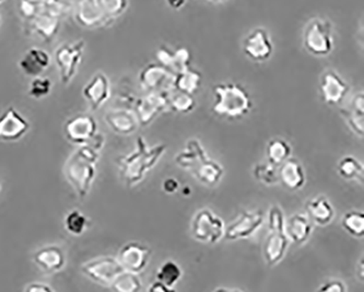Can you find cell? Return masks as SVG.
<instances>
[{
	"label": "cell",
	"instance_id": "1",
	"mask_svg": "<svg viewBox=\"0 0 364 292\" xmlns=\"http://www.w3.org/2000/svg\"><path fill=\"white\" fill-rule=\"evenodd\" d=\"M136 144L137 147L135 151L117 159L119 175L127 188H134L139 184L148 172L158 164L168 149L166 144L148 147L144 137H138Z\"/></svg>",
	"mask_w": 364,
	"mask_h": 292
},
{
	"label": "cell",
	"instance_id": "2",
	"mask_svg": "<svg viewBox=\"0 0 364 292\" xmlns=\"http://www.w3.org/2000/svg\"><path fill=\"white\" fill-rule=\"evenodd\" d=\"M176 162L191 172L198 182L207 186H215L220 182L225 170L215 160L210 159L198 139H189L184 150L176 157Z\"/></svg>",
	"mask_w": 364,
	"mask_h": 292
},
{
	"label": "cell",
	"instance_id": "3",
	"mask_svg": "<svg viewBox=\"0 0 364 292\" xmlns=\"http://www.w3.org/2000/svg\"><path fill=\"white\" fill-rule=\"evenodd\" d=\"M99 151L89 145L80 146L65 166V175L80 200L87 198L97 175Z\"/></svg>",
	"mask_w": 364,
	"mask_h": 292
},
{
	"label": "cell",
	"instance_id": "4",
	"mask_svg": "<svg viewBox=\"0 0 364 292\" xmlns=\"http://www.w3.org/2000/svg\"><path fill=\"white\" fill-rule=\"evenodd\" d=\"M215 102L213 111L225 119H240L249 114L252 100L249 92L239 83H219L213 89Z\"/></svg>",
	"mask_w": 364,
	"mask_h": 292
},
{
	"label": "cell",
	"instance_id": "5",
	"mask_svg": "<svg viewBox=\"0 0 364 292\" xmlns=\"http://www.w3.org/2000/svg\"><path fill=\"white\" fill-rule=\"evenodd\" d=\"M69 9L70 6L67 3L58 6L34 5L33 16L26 20L28 33L36 34L46 42H50L60 31L63 16Z\"/></svg>",
	"mask_w": 364,
	"mask_h": 292
},
{
	"label": "cell",
	"instance_id": "6",
	"mask_svg": "<svg viewBox=\"0 0 364 292\" xmlns=\"http://www.w3.org/2000/svg\"><path fill=\"white\" fill-rule=\"evenodd\" d=\"M303 45L314 56H327L333 48V26L326 19L311 20L305 26Z\"/></svg>",
	"mask_w": 364,
	"mask_h": 292
},
{
	"label": "cell",
	"instance_id": "7",
	"mask_svg": "<svg viewBox=\"0 0 364 292\" xmlns=\"http://www.w3.org/2000/svg\"><path fill=\"white\" fill-rule=\"evenodd\" d=\"M225 225L220 217L210 210H200L195 215L191 225L192 235L199 242L215 244L225 237Z\"/></svg>",
	"mask_w": 364,
	"mask_h": 292
},
{
	"label": "cell",
	"instance_id": "8",
	"mask_svg": "<svg viewBox=\"0 0 364 292\" xmlns=\"http://www.w3.org/2000/svg\"><path fill=\"white\" fill-rule=\"evenodd\" d=\"M85 48V42L83 40H77L75 43H65L57 48L55 52V62L58 67L63 85H68L76 76L82 60Z\"/></svg>",
	"mask_w": 364,
	"mask_h": 292
},
{
	"label": "cell",
	"instance_id": "9",
	"mask_svg": "<svg viewBox=\"0 0 364 292\" xmlns=\"http://www.w3.org/2000/svg\"><path fill=\"white\" fill-rule=\"evenodd\" d=\"M168 109V90L152 91L140 97L135 105V115L138 124L148 126L158 115Z\"/></svg>",
	"mask_w": 364,
	"mask_h": 292
},
{
	"label": "cell",
	"instance_id": "10",
	"mask_svg": "<svg viewBox=\"0 0 364 292\" xmlns=\"http://www.w3.org/2000/svg\"><path fill=\"white\" fill-rule=\"evenodd\" d=\"M264 220H265V217L262 210H255V212L244 210L237 217V220L225 227L223 238L227 239L228 241L243 240V239L250 238L262 228Z\"/></svg>",
	"mask_w": 364,
	"mask_h": 292
},
{
	"label": "cell",
	"instance_id": "11",
	"mask_svg": "<svg viewBox=\"0 0 364 292\" xmlns=\"http://www.w3.org/2000/svg\"><path fill=\"white\" fill-rule=\"evenodd\" d=\"M81 271L95 283L111 286L116 276L124 271V267L115 257L105 256L85 263Z\"/></svg>",
	"mask_w": 364,
	"mask_h": 292
},
{
	"label": "cell",
	"instance_id": "12",
	"mask_svg": "<svg viewBox=\"0 0 364 292\" xmlns=\"http://www.w3.org/2000/svg\"><path fill=\"white\" fill-rule=\"evenodd\" d=\"M97 133V123L95 117L89 114L76 115L66 121L64 134L67 141L76 145L88 144Z\"/></svg>",
	"mask_w": 364,
	"mask_h": 292
},
{
	"label": "cell",
	"instance_id": "13",
	"mask_svg": "<svg viewBox=\"0 0 364 292\" xmlns=\"http://www.w3.org/2000/svg\"><path fill=\"white\" fill-rule=\"evenodd\" d=\"M244 54L254 62H265L269 60L274 52V45L263 28L253 30L243 40Z\"/></svg>",
	"mask_w": 364,
	"mask_h": 292
},
{
	"label": "cell",
	"instance_id": "14",
	"mask_svg": "<svg viewBox=\"0 0 364 292\" xmlns=\"http://www.w3.org/2000/svg\"><path fill=\"white\" fill-rule=\"evenodd\" d=\"M151 257V249L139 242H129L119 253V263L125 271L139 274L147 267Z\"/></svg>",
	"mask_w": 364,
	"mask_h": 292
},
{
	"label": "cell",
	"instance_id": "15",
	"mask_svg": "<svg viewBox=\"0 0 364 292\" xmlns=\"http://www.w3.org/2000/svg\"><path fill=\"white\" fill-rule=\"evenodd\" d=\"M174 74L160 64H149L139 74L140 87L147 92L172 90Z\"/></svg>",
	"mask_w": 364,
	"mask_h": 292
},
{
	"label": "cell",
	"instance_id": "16",
	"mask_svg": "<svg viewBox=\"0 0 364 292\" xmlns=\"http://www.w3.org/2000/svg\"><path fill=\"white\" fill-rule=\"evenodd\" d=\"M30 129L28 121L14 107H9L0 115V141H19Z\"/></svg>",
	"mask_w": 364,
	"mask_h": 292
},
{
	"label": "cell",
	"instance_id": "17",
	"mask_svg": "<svg viewBox=\"0 0 364 292\" xmlns=\"http://www.w3.org/2000/svg\"><path fill=\"white\" fill-rule=\"evenodd\" d=\"M350 87L333 70H326L319 81V92L326 104L337 105L343 102Z\"/></svg>",
	"mask_w": 364,
	"mask_h": 292
},
{
	"label": "cell",
	"instance_id": "18",
	"mask_svg": "<svg viewBox=\"0 0 364 292\" xmlns=\"http://www.w3.org/2000/svg\"><path fill=\"white\" fill-rule=\"evenodd\" d=\"M73 12L77 23L87 29H95L109 22L100 10L97 0H74Z\"/></svg>",
	"mask_w": 364,
	"mask_h": 292
},
{
	"label": "cell",
	"instance_id": "19",
	"mask_svg": "<svg viewBox=\"0 0 364 292\" xmlns=\"http://www.w3.org/2000/svg\"><path fill=\"white\" fill-rule=\"evenodd\" d=\"M82 94L85 100L88 101L91 109L97 111L111 97V86H109V78L103 72H97L85 85L82 90Z\"/></svg>",
	"mask_w": 364,
	"mask_h": 292
},
{
	"label": "cell",
	"instance_id": "20",
	"mask_svg": "<svg viewBox=\"0 0 364 292\" xmlns=\"http://www.w3.org/2000/svg\"><path fill=\"white\" fill-rule=\"evenodd\" d=\"M279 166L278 170L279 183H282L287 190L294 192V190H301L306 183V174L299 160L289 158Z\"/></svg>",
	"mask_w": 364,
	"mask_h": 292
},
{
	"label": "cell",
	"instance_id": "21",
	"mask_svg": "<svg viewBox=\"0 0 364 292\" xmlns=\"http://www.w3.org/2000/svg\"><path fill=\"white\" fill-rule=\"evenodd\" d=\"M290 240L284 232L270 231L263 245V254L268 266H274L284 259Z\"/></svg>",
	"mask_w": 364,
	"mask_h": 292
},
{
	"label": "cell",
	"instance_id": "22",
	"mask_svg": "<svg viewBox=\"0 0 364 292\" xmlns=\"http://www.w3.org/2000/svg\"><path fill=\"white\" fill-rule=\"evenodd\" d=\"M33 261L42 271L53 274L64 269L66 257L60 247L48 245L38 249L34 254Z\"/></svg>",
	"mask_w": 364,
	"mask_h": 292
},
{
	"label": "cell",
	"instance_id": "23",
	"mask_svg": "<svg viewBox=\"0 0 364 292\" xmlns=\"http://www.w3.org/2000/svg\"><path fill=\"white\" fill-rule=\"evenodd\" d=\"M105 121L114 133L128 136L135 133L138 127L135 113L128 109H111L105 114Z\"/></svg>",
	"mask_w": 364,
	"mask_h": 292
},
{
	"label": "cell",
	"instance_id": "24",
	"mask_svg": "<svg viewBox=\"0 0 364 292\" xmlns=\"http://www.w3.org/2000/svg\"><path fill=\"white\" fill-rule=\"evenodd\" d=\"M50 58L48 52L41 48H30L22 56L19 67L28 77H38L50 67Z\"/></svg>",
	"mask_w": 364,
	"mask_h": 292
},
{
	"label": "cell",
	"instance_id": "25",
	"mask_svg": "<svg viewBox=\"0 0 364 292\" xmlns=\"http://www.w3.org/2000/svg\"><path fill=\"white\" fill-rule=\"evenodd\" d=\"M284 233L290 242L304 244L312 234V224L308 215L294 214L284 221Z\"/></svg>",
	"mask_w": 364,
	"mask_h": 292
},
{
	"label": "cell",
	"instance_id": "26",
	"mask_svg": "<svg viewBox=\"0 0 364 292\" xmlns=\"http://www.w3.org/2000/svg\"><path fill=\"white\" fill-rule=\"evenodd\" d=\"M341 115L347 121L351 131L355 135L362 137L364 134V94L363 92L357 93L353 97L350 104L341 109Z\"/></svg>",
	"mask_w": 364,
	"mask_h": 292
},
{
	"label": "cell",
	"instance_id": "27",
	"mask_svg": "<svg viewBox=\"0 0 364 292\" xmlns=\"http://www.w3.org/2000/svg\"><path fill=\"white\" fill-rule=\"evenodd\" d=\"M308 217L318 226H327L335 217V210L325 196H317L309 200L305 205Z\"/></svg>",
	"mask_w": 364,
	"mask_h": 292
},
{
	"label": "cell",
	"instance_id": "28",
	"mask_svg": "<svg viewBox=\"0 0 364 292\" xmlns=\"http://www.w3.org/2000/svg\"><path fill=\"white\" fill-rule=\"evenodd\" d=\"M203 85V75L196 69L187 67L182 72L174 75L173 79L172 90L181 91L194 95L198 92Z\"/></svg>",
	"mask_w": 364,
	"mask_h": 292
},
{
	"label": "cell",
	"instance_id": "29",
	"mask_svg": "<svg viewBox=\"0 0 364 292\" xmlns=\"http://www.w3.org/2000/svg\"><path fill=\"white\" fill-rule=\"evenodd\" d=\"M291 152H292V148L289 145L288 141L282 138H274L268 143L266 148L268 161L277 166H279L291 158Z\"/></svg>",
	"mask_w": 364,
	"mask_h": 292
},
{
	"label": "cell",
	"instance_id": "30",
	"mask_svg": "<svg viewBox=\"0 0 364 292\" xmlns=\"http://www.w3.org/2000/svg\"><path fill=\"white\" fill-rule=\"evenodd\" d=\"M141 279L138 274L124 269L122 273L116 276L111 288L117 292H137L141 289Z\"/></svg>",
	"mask_w": 364,
	"mask_h": 292
},
{
	"label": "cell",
	"instance_id": "31",
	"mask_svg": "<svg viewBox=\"0 0 364 292\" xmlns=\"http://www.w3.org/2000/svg\"><path fill=\"white\" fill-rule=\"evenodd\" d=\"M182 269L178 266V264L173 261H166L156 271V281H161L171 289H174V286L178 285L182 278Z\"/></svg>",
	"mask_w": 364,
	"mask_h": 292
},
{
	"label": "cell",
	"instance_id": "32",
	"mask_svg": "<svg viewBox=\"0 0 364 292\" xmlns=\"http://www.w3.org/2000/svg\"><path fill=\"white\" fill-rule=\"evenodd\" d=\"M196 107L194 95L181 91L173 90L168 92V107L173 111L182 114L192 112Z\"/></svg>",
	"mask_w": 364,
	"mask_h": 292
},
{
	"label": "cell",
	"instance_id": "33",
	"mask_svg": "<svg viewBox=\"0 0 364 292\" xmlns=\"http://www.w3.org/2000/svg\"><path fill=\"white\" fill-rule=\"evenodd\" d=\"M363 164L355 157L347 156L338 163V173L345 180H362L363 178Z\"/></svg>",
	"mask_w": 364,
	"mask_h": 292
},
{
	"label": "cell",
	"instance_id": "34",
	"mask_svg": "<svg viewBox=\"0 0 364 292\" xmlns=\"http://www.w3.org/2000/svg\"><path fill=\"white\" fill-rule=\"evenodd\" d=\"M343 229L355 238H362L364 235V215L358 210L346 212L341 220Z\"/></svg>",
	"mask_w": 364,
	"mask_h": 292
},
{
	"label": "cell",
	"instance_id": "35",
	"mask_svg": "<svg viewBox=\"0 0 364 292\" xmlns=\"http://www.w3.org/2000/svg\"><path fill=\"white\" fill-rule=\"evenodd\" d=\"M97 4L107 21L121 17L128 8V0H97Z\"/></svg>",
	"mask_w": 364,
	"mask_h": 292
},
{
	"label": "cell",
	"instance_id": "36",
	"mask_svg": "<svg viewBox=\"0 0 364 292\" xmlns=\"http://www.w3.org/2000/svg\"><path fill=\"white\" fill-rule=\"evenodd\" d=\"M253 175L258 182L265 185H276L279 183L277 166L272 163H259L254 168Z\"/></svg>",
	"mask_w": 364,
	"mask_h": 292
},
{
	"label": "cell",
	"instance_id": "37",
	"mask_svg": "<svg viewBox=\"0 0 364 292\" xmlns=\"http://www.w3.org/2000/svg\"><path fill=\"white\" fill-rule=\"evenodd\" d=\"M87 227H88V219L79 210H73L65 219V228L70 234H82Z\"/></svg>",
	"mask_w": 364,
	"mask_h": 292
},
{
	"label": "cell",
	"instance_id": "38",
	"mask_svg": "<svg viewBox=\"0 0 364 292\" xmlns=\"http://www.w3.org/2000/svg\"><path fill=\"white\" fill-rule=\"evenodd\" d=\"M50 89H52V82L50 79L40 76L34 77L28 89V95L38 100L50 94Z\"/></svg>",
	"mask_w": 364,
	"mask_h": 292
},
{
	"label": "cell",
	"instance_id": "39",
	"mask_svg": "<svg viewBox=\"0 0 364 292\" xmlns=\"http://www.w3.org/2000/svg\"><path fill=\"white\" fill-rule=\"evenodd\" d=\"M284 212L279 206L270 207L268 212V227L269 231H277V232H284Z\"/></svg>",
	"mask_w": 364,
	"mask_h": 292
},
{
	"label": "cell",
	"instance_id": "40",
	"mask_svg": "<svg viewBox=\"0 0 364 292\" xmlns=\"http://www.w3.org/2000/svg\"><path fill=\"white\" fill-rule=\"evenodd\" d=\"M191 53L187 48H180L174 52V67H173V72L174 75L182 72L191 64Z\"/></svg>",
	"mask_w": 364,
	"mask_h": 292
},
{
	"label": "cell",
	"instance_id": "41",
	"mask_svg": "<svg viewBox=\"0 0 364 292\" xmlns=\"http://www.w3.org/2000/svg\"><path fill=\"white\" fill-rule=\"evenodd\" d=\"M156 56L159 64L162 65L173 72V67H174V52L173 50H171L166 46H161L156 50Z\"/></svg>",
	"mask_w": 364,
	"mask_h": 292
},
{
	"label": "cell",
	"instance_id": "42",
	"mask_svg": "<svg viewBox=\"0 0 364 292\" xmlns=\"http://www.w3.org/2000/svg\"><path fill=\"white\" fill-rule=\"evenodd\" d=\"M318 290L321 292H346L347 288L343 281H339V279H331V281L323 283L322 287Z\"/></svg>",
	"mask_w": 364,
	"mask_h": 292
},
{
	"label": "cell",
	"instance_id": "43",
	"mask_svg": "<svg viewBox=\"0 0 364 292\" xmlns=\"http://www.w3.org/2000/svg\"><path fill=\"white\" fill-rule=\"evenodd\" d=\"M178 188H180V184L176 178H170L164 182V190L168 194H174L178 192Z\"/></svg>",
	"mask_w": 364,
	"mask_h": 292
},
{
	"label": "cell",
	"instance_id": "44",
	"mask_svg": "<svg viewBox=\"0 0 364 292\" xmlns=\"http://www.w3.org/2000/svg\"><path fill=\"white\" fill-rule=\"evenodd\" d=\"M26 291L52 292L53 288H50V286H48V285H46V283H30V285L26 286Z\"/></svg>",
	"mask_w": 364,
	"mask_h": 292
},
{
	"label": "cell",
	"instance_id": "45",
	"mask_svg": "<svg viewBox=\"0 0 364 292\" xmlns=\"http://www.w3.org/2000/svg\"><path fill=\"white\" fill-rule=\"evenodd\" d=\"M23 1H28V3L34 4V5L46 6H58L66 4L64 0H23Z\"/></svg>",
	"mask_w": 364,
	"mask_h": 292
},
{
	"label": "cell",
	"instance_id": "46",
	"mask_svg": "<svg viewBox=\"0 0 364 292\" xmlns=\"http://www.w3.org/2000/svg\"><path fill=\"white\" fill-rule=\"evenodd\" d=\"M149 291H154V292H170V291H174V289H171V288H168V286L164 285V283H162L161 281H154V283H152L151 286L149 287Z\"/></svg>",
	"mask_w": 364,
	"mask_h": 292
},
{
	"label": "cell",
	"instance_id": "47",
	"mask_svg": "<svg viewBox=\"0 0 364 292\" xmlns=\"http://www.w3.org/2000/svg\"><path fill=\"white\" fill-rule=\"evenodd\" d=\"M166 3L173 9H181L186 5V0H166Z\"/></svg>",
	"mask_w": 364,
	"mask_h": 292
},
{
	"label": "cell",
	"instance_id": "48",
	"mask_svg": "<svg viewBox=\"0 0 364 292\" xmlns=\"http://www.w3.org/2000/svg\"><path fill=\"white\" fill-rule=\"evenodd\" d=\"M209 1H211V3L220 4L225 3V1H227V0H209Z\"/></svg>",
	"mask_w": 364,
	"mask_h": 292
},
{
	"label": "cell",
	"instance_id": "49",
	"mask_svg": "<svg viewBox=\"0 0 364 292\" xmlns=\"http://www.w3.org/2000/svg\"><path fill=\"white\" fill-rule=\"evenodd\" d=\"M4 1H6V0H0V4L4 3Z\"/></svg>",
	"mask_w": 364,
	"mask_h": 292
},
{
	"label": "cell",
	"instance_id": "50",
	"mask_svg": "<svg viewBox=\"0 0 364 292\" xmlns=\"http://www.w3.org/2000/svg\"><path fill=\"white\" fill-rule=\"evenodd\" d=\"M0 23H1V18H0Z\"/></svg>",
	"mask_w": 364,
	"mask_h": 292
},
{
	"label": "cell",
	"instance_id": "51",
	"mask_svg": "<svg viewBox=\"0 0 364 292\" xmlns=\"http://www.w3.org/2000/svg\"></svg>",
	"mask_w": 364,
	"mask_h": 292
}]
</instances>
